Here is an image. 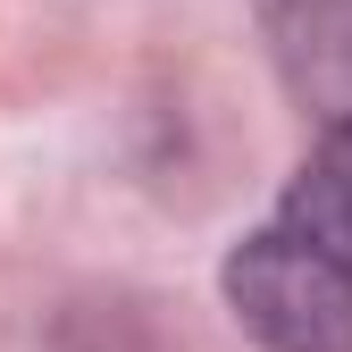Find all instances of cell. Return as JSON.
<instances>
[{
  "label": "cell",
  "mask_w": 352,
  "mask_h": 352,
  "mask_svg": "<svg viewBox=\"0 0 352 352\" xmlns=\"http://www.w3.org/2000/svg\"><path fill=\"white\" fill-rule=\"evenodd\" d=\"M227 302L269 352H352V269L302 243L285 218L227 252Z\"/></svg>",
  "instance_id": "obj_1"
},
{
  "label": "cell",
  "mask_w": 352,
  "mask_h": 352,
  "mask_svg": "<svg viewBox=\"0 0 352 352\" xmlns=\"http://www.w3.org/2000/svg\"><path fill=\"white\" fill-rule=\"evenodd\" d=\"M269 34L285 76L327 109V126L352 118V0H269Z\"/></svg>",
  "instance_id": "obj_2"
},
{
  "label": "cell",
  "mask_w": 352,
  "mask_h": 352,
  "mask_svg": "<svg viewBox=\"0 0 352 352\" xmlns=\"http://www.w3.org/2000/svg\"><path fill=\"white\" fill-rule=\"evenodd\" d=\"M277 218H285L302 243H319L327 260H344V269H352V118L327 126V135L311 143V160L294 168Z\"/></svg>",
  "instance_id": "obj_3"
}]
</instances>
